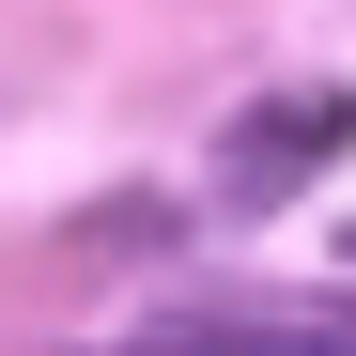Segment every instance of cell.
<instances>
[{"label":"cell","mask_w":356,"mask_h":356,"mask_svg":"<svg viewBox=\"0 0 356 356\" xmlns=\"http://www.w3.org/2000/svg\"><path fill=\"white\" fill-rule=\"evenodd\" d=\"M356 155V78H279V93H248L217 124V202L232 217H279L310 170H341Z\"/></svg>","instance_id":"cell-1"}]
</instances>
